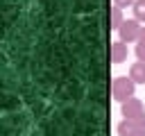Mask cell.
<instances>
[{
	"label": "cell",
	"instance_id": "cell-7",
	"mask_svg": "<svg viewBox=\"0 0 145 136\" xmlns=\"http://www.w3.org/2000/svg\"><path fill=\"white\" fill-rule=\"evenodd\" d=\"M134 18L140 25H145V0H136L134 2Z\"/></svg>",
	"mask_w": 145,
	"mask_h": 136
},
{
	"label": "cell",
	"instance_id": "cell-13",
	"mask_svg": "<svg viewBox=\"0 0 145 136\" xmlns=\"http://www.w3.org/2000/svg\"><path fill=\"white\" fill-rule=\"evenodd\" d=\"M134 136H145V129H138V131H136Z\"/></svg>",
	"mask_w": 145,
	"mask_h": 136
},
{
	"label": "cell",
	"instance_id": "cell-8",
	"mask_svg": "<svg viewBox=\"0 0 145 136\" xmlns=\"http://www.w3.org/2000/svg\"><path fill=\"white\" fill-rule=\"evenodd\" d=\"M122 23H125V18H122L120 7H113V9H111V29H120Z\"/></svg>",
	"mask_w": 145,
	"mask_h": 136
},
{
	"label": "cell",
	"instance_id": "cell-4",
	"mask_svg": "<svg viewBox=\"0 0 145 136\" xmlns=\"http://www.w3.org/2000/svg\"><path fill=\"white\" fill-rule=\"evenodd\" d=\"M127 54H129L127 43H122V41H113L111 43V61L113 63H122L127 59Z\"/></svg>",
	"mask_w": 145,
	"mask_h": 136
},
{
	"label": "cell",
	"instance_id": "cell-10",
	"mask_svg": "<svg viewBox=\"0 0 145 136\" xmlns=\"http://www.w3.org/2000/svg\"><path fill=\"white\" fill-rule=\"evenodd\" d=\"M134 122H136V127H138V129H145V111H143L140 116H136V118H134Z\"/></svg>",
	"mask_w": 145,
	"mask_h": 136
},
{
	"label": "cell",
	"instance_id": "cell-1",
	"mask_svg": "<svg viewBox=\"0 0 145 136\" xmlns=\"http://www.w3.org/2000/svg\"><path fill=\"white\" fill-rule=\"evenodd\" d=\"M134 91H136V84L131 82V77H113V82H111V95H113V100H118L122 104L129 97H134Z\"/></svg>",
	"mask_w": 145,
	"mask_h": 136
},
{
	"label": "cell",
	"instance_id": "cell-11",
	"mask_svg": "<svg viewBox=\"0 0 145 136\" xmlns=\"http://www.w3.org/2000/svg\"><path fill=\"white\" fill-rule=\"evenodd\" d=\"M134 2H136V0H113V5L120 7V9H122V7H134Z\"/></svg>",
	"mask_w": 145,
	"mask_h": 136
},
{
	"label": "cell",
	"instance_id": "cell-12",
	"mask_svg": "<svg viewBox=\"0 0 145 136\" xmlns=\"http://www.w3.org/2000/svg\"><path fill=\"white\" fill-rule=\"evenodd\" d=\"M138 41H143V43H145V27L140 29V39H138Z\"/></svg>",
	"mask_w": 145,
	"mask_h": 136
},
{
	"label": "cell",
	"instance_id": "cell-5",
	"mask_svg": "<svg viewBox=\"0 0 145 136\" xmlns=\"http://www.w3.org/2000/svg\"><path fill=\"white\" fill-rule=\"evenodd\" d=\"M129 77L134 84H145V61H136L129 66Z\"/></svg>",
	"mask_w": 145,
	"mask_h": 136
},
{
	"label": "cell",
	"instance_id": "cell-6",
	"mask_svg": "<svg viewBox=\"0 0 145 136\" xmlns=\"http://www.w3.org/2000/svg\"><path fill=\"white\" fill-rule=\"evenodd\" d=\"M116 131H118V136H134V134L138 131V127H136L134 120H127V118H125L122 122H118Z\"/></svg>",
	"mask_w": 145,
	"mask_h": 136
},
{
	"label": "cell",
	"instance_id": "cell-2",
	"mask_svg": "<svg viewBox=\"0 0 145 136\" xmlns=\"http://www.w3.org/2000/svg\"><path fill=\"white\" fill-rule=\"evenodd\" d=\"M140 29H143V25L136 20V18H129V20H125L122 25H120V29H118V36H120V41L122 43H138V39H140Z\"/></svg>",
	"mask_w": 145,
	"mask_h": 136
},
{
	"label": "cell",
	"instance_id": "cell-9",
	"mask_svg": "<svg viewBox=\"0 0 145 136\" xmlns=\"http://www.w3.org/2000/svg\"><path fill=\"white\" fill-rule=\"evenodd\" d=\"M136 57H138V61H145V43L143 41L136 43Z\"/></svg>",
	"mask_w": 145,
	"mask_h": 136
},
{
	"label": "cell",
	"instance_id": "cell-3",
	"mask_svg": "<svg viewBox=\"0 0 145 136\" xmlns=\"http://www.w3.org/2000/svg\"><path fill=\"white\" fill-rule=\"evenodd\" d=\"M145 109H143V102L138 100V97H129L127 102H122L120 104V113L127 118V120H134L136 116H140Z\"/></svg>",
	"mask_w": 145,
	"mask_h": 136
}]
</instances>
